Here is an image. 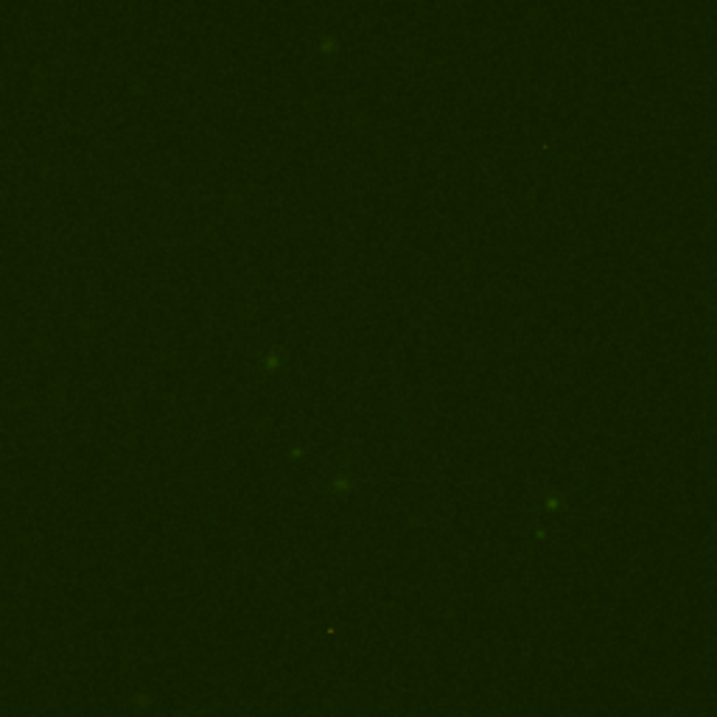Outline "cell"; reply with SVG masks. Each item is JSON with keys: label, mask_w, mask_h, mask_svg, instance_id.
<instances>
[]
</instances>
